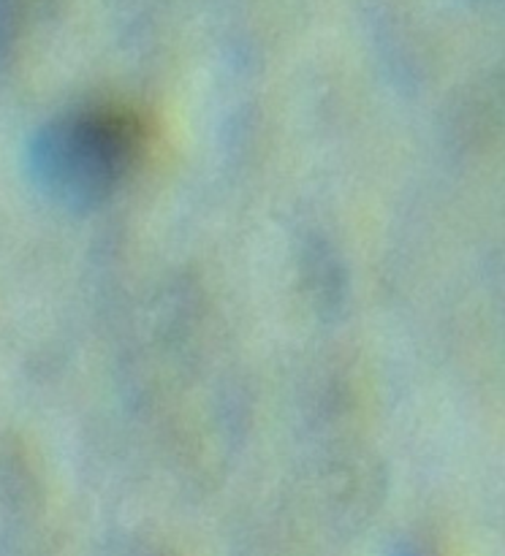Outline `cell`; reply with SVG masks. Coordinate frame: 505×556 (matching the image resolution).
<instances>
[{
  "mask_svg": "<svg viewBox=\"0 0 505 556\" xmlns=\"http://www.w3.org/2000/svg\"><path fill=\"white\" fill-rule=\"evenodd\" d=\"M147 144L150 128L134 109L98 103L43 128L33 144V168L54 199L96 206L139 168Z\"/></svg>",
  "mask_w": 505,
  "mask_h": 556,
  "instance_id": "1",
  "label": "cell"
}]
</instances>
